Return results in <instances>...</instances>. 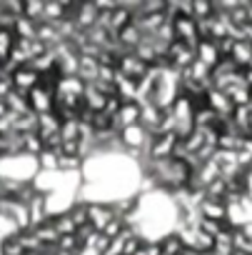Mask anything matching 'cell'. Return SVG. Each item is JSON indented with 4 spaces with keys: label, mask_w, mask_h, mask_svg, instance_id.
Here are the masks:
<instances>
[{
    "label": "cell",
    "mask_w": 252,
    "mask_h": 255,
    "mask_svg": "<svg viewBox=\"0 0 252 255\" xmlns=\"http://www.w3.org/2000/svg\"><path fill=\"white\" fill-rule=\"evenodd\" d=\"M120 135L128 140L130 145H140V143H143V128H138V125L125 128V130H120Z\"/></svg>",
    "instance_id": "cell-5"
},
{
    "label": "cell",
    "mask_w": 252,
    "mask_h": 255,
    "mask_svg": "<svg viewBox=\"0 0 252 255\" xmlns=\"http://www.w3.org/2000/svg\"><path fill=\"white\" fill-rule=\"evenodd\" d=\"M13 48H15V33H13V30H5V28H0V65L8 63Z\"/></svg>",
    "instance_id": "cell-3"
},
{
    "label": "cell",
    "mask_w": 252,
    "mask_h": 255,
    "mask_svg": "<svg viewBox=\"0 0 252 255\" xmlns=\"http://www.w3.org/2000/svg\"><path fill=\"white\" fill-rule=\"evenodd\" d=\"M10 85H13V93L18 95H28L35 85H38V70L30 68V65H20L10 73Z\"/></svg>",
    "instance_id": "cell-1"
},
{
    "label": "cell",
    "mask_w": 252,
    "mask_h": 255,
    "mask_svg": "<svg viewBox=\"0 0 252 255\" xmlns=\"http://www.w3.org/2000/svg\"><path fill=\"white\" fill-rule=\"evenodd\" d=\"M23 150H25V153L38 155V153H43V150H45V145H43V140H40L35 133H25V135H23Z\"/></svg>",
    "instance_id": "cell-4"
},
{
    "label": "cell",
    "mask_w": 252,
    "mask_h": 255,
    "mask_svg": "<svg viewBox=\"0 0 252 255\" xmlns=\"http://www.w3.org/2000/svg\"><path fill=\"white\" fill-rule=\"evenodd\" d=\"M200 213L205 220H227V200L205 198L200 200Z\"/></svg>",
    "instance_id": "cell-2"
}]
</instances>
